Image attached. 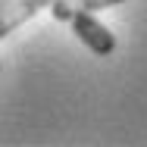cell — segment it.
I'll list each match as a JSON object with an SVG mask.
<instances>
[{
  "label": "cell",
  "instance_id": "obj_3",
  "mask_svg": "<svg viewBox=\"0 0 147 147\" xmlns=\"http://www.w3.org/2000/svg\"><path fill=\"white\" fill-rule=\"evenodd\" d=\"M122 0H53L50 3V13L57 22H69L75 13H94V9H107V6H116Z\"/></svg>",
  "mask_w": 147,
  "mask_h": 147
},
{
  "label": "cell",
  "instance_id": "obj_1",
  "mask_svg": "<svg viewBox=\"0 0 147 147\" xmlns=\"http://www.w3.org/2000/svg\"><path fill=\"white\" fill-rule=\"evenodd\" d=\"M72 28H75V34L88 44L94 53H100V57H110L113 50H116V38H113V31L107 28V25H100L91 13H75L72 19Z\"/></svg>",
  "mask_w": 147,
  "mask_h": 147
},
{
  "label": "cell",
  "instance_id": "obj_4",
  "mask_svg": "<svg viewBox=\"0 0 147 147\" xmlns=\"http://www.w3.org/2000/svg\"><path fill=\"white\" fill-rule=\"evenodd\" d=\"M6 3H13V0H0V9H3V6H6Z\"/></svg>",
  "mask_w": 147,
  "mask_h": 147
},
{
  "label": "cell",
  "instance_id": "obj_2",
  "mask_svg": "<svg viewBox=\"0 0 147 147\" xmlns=\"http://www.w3.org/2000/svg\"><path fill=\"white\" fill-rule=\"evenodd\" d=\"M53 0H13V3H6L0 9V38H6L9 31H16L25 19H31L38 9H44Z\"/></svg>",
  "mask_w": 147,
  "mask_h": 147
}]
</instances>
